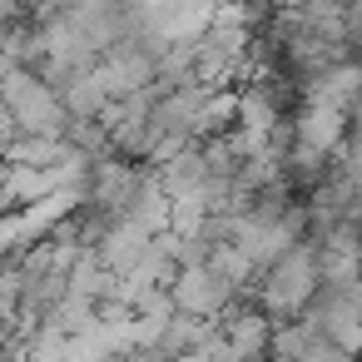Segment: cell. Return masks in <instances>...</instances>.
<instances>
[{
    "mask_svg": "<svg viewBox=\"0 0 362 362\" xmlns=\"http://www.w3.org/2000/svg\"><path fill=\"white\" fill-rule=\"evenodd\" d=\"M317 293V263H313V238H303V243H293L288 253H278L258 278H253V308L258 313H268L273 322H293L303 308H308V298Z\"/></svg>",
    "mask_w": 362,
    "mask_h": 362,
    "instance_id": "cell-1",
    "label": "cell"
},
{
    "mask_svg": "<svg viewBox=\"0 0 362 362\" xmlns=\"http://www.w3.org/2000/svg\"><path fill=\"white\" fill-rule=\"evenodd\" d=\"M0 105L11 110L16 134L60 139V129H65V119H70V115L60 110V95H55L45 80H35L30 70H16V65L0 70Z\"/></svg>",
    "mask_w": 362,
    "mask_h": 362,
    "instance_id": "cell-2",
    "label": "cell"
},
{
    "mask_svg": "<svg viewBox=\"0 0 362 362\" xmlns=\"http://www.w3.org/2000/svg\"><path fill=\"white\" fill-rule=\"evenodd\" d=\"M164 293H169V308L179 313V317H194V322H218V313L228 308V303H238V293L209 268V263H194V268H174V278L164 283Z\"/></svg>",
    "mask_w": 362,
    "mask_h": 362,
    "instance_id": "cell-3",
    "label": "cell"
},
{
    "mask_svg": "<svg viewBox=\"0 0 362 362\" xmlns=\"http://www.w3.org/2000/svg\"><path fill=\"white\" fill-rule=\"evenodd\" d=\"M298 317L308 327H317L332 347L357 357V342H362V293L357 288H317Z\"/></svg>",
    "mask_w": 362,
    "mask_h": 362,
    "instance_id": "cell-4",
    "label": "cell"
},
{
    "mask_svg": "<svg viewBox=\"0 0 362 362\" xmlns=\"http://www.w3.org/2000/svg\"><path fill=\"white\" fill-rule=\"evenodd\" d=\"M214 337H218L238 362H263V357H268V337H273V317L258 313L248 298H238V303H228V308L218 313Z\"/></svg>",
    "mask_w": 362,
    "mask_h": 362,
    "instance_id": "cell-5",
    "label": "cell"
},
{
    "mask_svg": "<svg viewBox=\"0 0 362 362\" xmlns=\"http://www.w3.org/2000/svg\"><path fill=\"white\" fill-rule=\"evenodd\" d=\"M288 129H293V144H303V149H313V154L332 159V149L352 134V119H347L342 110H332V105L303 100V105L288 115Z\"/></svg>",
    "mask_w": 362,
    "mask_h": 362,
    "instance_id": "cell-6",
    "label": "cell"
},
{
    "mask_svg": "<svg viewBox=\"0 0 362 362\" xmlns=\"http://www.w3.org/2000/svg\"><path fill=\"white\" fill-rule=\"evenodd\" d=\"M263 362H352V357L342 347H332L317 327H308L303 317H293V322H273Z\"/></svg>",
    "mask_w": 362,
    "mask_h": 362,
    "instance_id": "cell-7",
    "label": "cell"
},
{
    "mask_svg": "<svg viewBox=\"0 0 362 362\" xmlns=\"http://www.w3.org/2000/svg\"><path fill=\"white\" fill-rule=\"evenodd\" d=\"M149 243H154V238H149L139 223H129V218H110L90 253L100 258V268H105V273H115V278H119V273H129V268L144 258V248H149Z\"/></svg>",
    "mask_w": 362,
    "mask_h": 362,
    "instance_id": "cell-8",
    "label": "cell"
},
{
    "mask_svg": "<svg viewBox=\"0 0 362 362\" xmlns=\"http://www.w3.org/2000/svg\"><path fill=\"white\" fill-rule=\"evenodd\" d=\"M65 139H40V134H16L0 144V164H16V169H60L65 159Z\"/></svg>",
    "mask_w": 362,
    "mask_h": 362,
    "instance_id": "cell-9",
    "label": "cell"
}]
</instances>
